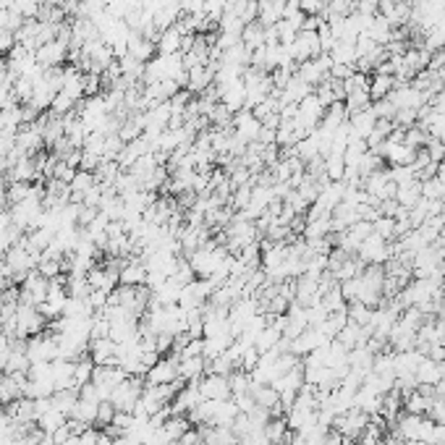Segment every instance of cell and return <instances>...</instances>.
I'll return each mask as SVG.
<instances>
[{"label": "cell", "mask_w": 445, "mask_h": 445, "mask_svg": "<svg viewBox=\"0 0 445 445\" xmlns=\"http://www.w3.org/2000/svg\"><path fill=\"white\" fill-rule=\"evenodd\" d=\"M218 94H220V102L233 115L246 111V87H244V79H236V82H228V84H222V87H218Z\"/></svg>", "instance_id": "8"}, {"label": "cell", "mask_w": 445, "mask_h": 445, "mask_svg": "<svg viewBox=\"0 0 445 445\" xmlns=\"http://www.w3.org/2000/svg\"><path fill=\"white\" fill-rule=\"evenodd\" d=\"M346 315H349L351 322L359 325V327H367V325H372V315H375V309L367 306V304H362V301H351V304L346 306Z\"/></svg>", "instance_id": "29"}, {"label": "cell", "mask_w": 445, "mask_h": 445, "mask_svg": "<svg viewBox=\"0 0 445 445\" xmlns=\"http://www.w3.org/2000/svg\"><path fill=\"white\" fill-rule=\"evenodd\" d=\"M419 199H422V181H414V184H408V186H399V192H396V202H399L401 207H406V210H411Z\"/></svg>", "instance_id": "28"}, {"label": "cell", "mask_w": 445, "mask_h": 445, "mask_svg": "<svg viewBox=\"0 0 445 445\" xmlns=\"http://www.w3.org/2000/svg\"><path fill=\"white\" fill-rule=\"evenodd\" d=\"M375 123H377V115L372 111V105L367 111H359V113H353V115H349V129H351L353 139L367 142V137L375 131Z\"/></svg>", "instance_id": "12"}, {"label": "cell", "mask_w": 445, "mask_h": 445, "mask_svg": "<svg viewBox=\"0 0 445 445\" xmlns=\"http://www.w3.org/2000/svg\"><path fill=\"white\" fill-rule=\"evenodd\" d=\"M396 89V79L390 74H375L370 76V97L372 102L375 100H385L390 92Z\"/></svg>", "instance_id": "23"}, {"label": "cell", "mask_w": 445, "mask_h": 445, "mask_svg": "<svg viewBox=\"0 0 445 445\" xmlns=\"http://www.w3.org/2000/svg\"><path fill=\"white\" fill-rule=\"evenodd\" d=\"M16 47V35L13 32H0V56H8Z\"/></svg>", "instance_id": "40"}, {"label": "cell", "mask_w": 445, "mask_h": 445, "mask_svg": "<svg viewBox=\"0 0 445 445\" xmlns=\"http://www.w3.org/2000/svg\"><path fill=\"white\" fill-rule=\"evenodd\" d=\"M356 257H359L364 265H385V262L393 257V246H388V242H385L382 236L372 233V236H367V239L359 244Z\"/></svg>", "instance_id": "3"}, {"label": "cell", "mask_w": 445, "mask_h": 445, "mask_svg": "<svg viewBox=\"0 0 445 445\" xmlns=\"http://www.w3.org/2000/svg\"><path fill=\"white\" fill-rule=\"evenodd\" d=\"M100 440V430L97 427H87L84 432H79V445H97Z\"/></svg>", "instance_id": "42"}, {"label": "cell", "mask_w": 445, "mask_h": 445, "mask_svg": "<svg viewBox=\"0 0 445 445\" xmlns=\"http://www.w3.org/2000/svg\"><path fill=\"white\" fill-rule=\"evenodd\" d=\"M344 105H346V113H349V115H353V113H359V111H367V108L372 105V97H370V92H367V89H359V92L346 94Z\"/></svg>", "instance_id": "32"}, {"label": "cell", "mask_w": 445, "mask_h": 445, "mask_svg": "<svg viewBox=\"0 0 445 445\" xmlns=\"http://www.w3.org/2000/svg\"><path fill=\"white\" fill-rule=\"evenodd\" d=\"M325 8H327L325 0H301V3H299V11H301L304 16H322Z\"/></svg>", "instance_id": "38"}, {"label": "cell", "mask_w": 445, "mask_h": 445, "mask_svg": "<svg viewBox=\"0 0 445 445\" xmlns=\"http://www.w3.org/2000/svg\"><path fill=\"white\" fill-rule=\"evenodd\" d=\"M393 24H390L388 19H385V16H382V13H377V16H372V21H370V27H367V32H364V35H367V37H372L375 39V42H377V45H388L390 39H393Z\"/></svg>", "instance_id": "20"}, {"label": "cell", "mask_w": 445, "mask_h": 445, "mask_svg": "<svg viewBox=\"0 0 445 445\" xmlns=\"http://www.w3.org/2000/svg\"><path fill=\"white\" fill-rule=\"evenodd\" d=\"M45 327H47V320L39 315L37 306L21 304L19 301V306H16V335H19V338H35V335H39Z\"/></svg>", "instance_id": "2"}, {"label": "cell", "mask_w": 445, "mask_h": 445, "mask_svg": "<svg viewBox=\"0 0 445 445\" xmlns=\"http://www.w3.org/2000/svg\"><path fill=\"white\" fill-rule=\"evenodd\" d=\"M242 42L249 47L251 53H254L257 47L265 45V24H262V21H251V24H246L242 32Z\"/></svg>", "instance_id": "27"}, {"label": "cell", "mask_w": 445, "mask_h": 445, "mask_svg": "<svg viewBox=\"0 0 445 445\" xmlns=\"http://www.w3.org/2000/svg\"><path fill=\"white\" fill-rule=\"evenodd\" d=\"M178 362H181V356L178 353H170V356H160L158 364L155 367H149L147 370V385H168V382H176L181 380L178 377Z\"/></svg>", "instance_id": "7"}, {"label": "cell", "mask_w": 445, "mask_h": 445, "mask_svg": "<svg viewBox=\"0 0 445 445\" xmlns=\"http://www.w3.org/2000/svg\"><path fill=\"white\" fill-rule=\"evenodd\" d=\"M189 427H192V425H189V419H186V417H168V422L160 427V430H163V432H165V435L170 437L173 443H178V440H181V435H184Z\"/></svg>", "instance_id": "34"}, {"label": "cell", "mask_w": 445, "mask_h": 445, "mask_svg": "<svg viewBox=\"0 0 445 445\" xmlns=\"http://www.w3.org/2000/svg\"><path fill=\"white\" fill-rule=\"evenodd\" d=\"M443 380V364L425 356L417 370V385H437Z\"/></svg>", "instance_id": "21"}, {"label": "cell", "mask_w": 445, "mask_h": 445, "mask_svg": "<svg viewBox=\"0 0 445 445\" xmlns=\"http://www.w3.org/2000/svg\"><path fill=\"white\" fill-rule=\"evenodd\" d=\"M204 445H239V437L231 427H199Z\"/></svg>", "instance_id": "19"}, {"label": "cell", "mask_w": 445, "mask_h": 445, "mask_svg": "<svg viewBox=\"0 0 445 445\" xmlns=\"http://www.w3.org/2000/svg\"><path fill=\"white\" fill-rule=\"evenodd\" d=\"M202 443V430H194V427H189L184 435H181V440H178L176 445H199Z\"/></svg>", "instance_id": "41"}, {"label": "cell", "mask_w": 445, "mask_h": 445, "mask_svg": "<svg viewBox=\"0 0 445 445\" xmlns=\"http://www.w3.org/2000/svg\"><path fill=\"white\" fill-rule=\"evenodd\" d=\"M47 288H50V280L42 278L37 270H32L27 278L21 280L19 301L21 304H32V306L42 304V301L47 299Z\"/></svg>", "instance_id": "6"}, {"label": "cell", "mask_w": 445, "mask_h": 445, "mask_svg": "<svg viewBox=\"0 0 445 445\" xmlns=\"http://www.w3.org/2000/svg\"><path fill=\"white\" fill-rule=\"evenodd\" d=\"M372 225H375V233L382 236L385 242H396V218H382L380 215Z\"/></svg>", "instance_id": "36"}, {"label": "cell", "mask_w": 445, "mask_h": 445, "mask_svg": "<svg viewBox=\"0 0 445 445\" xmlns=\"http://www.w3.org/2000/svg\"><path fill=\"white\" fill-rule=\"evenodd\" d=\"M115 353H118V344H115L113 338L89 341V356H92V362L97 364V367H113V364H118Z\"/></svg>", "instance_id": "11"}, {"label": "cell", "mask_w": 445, "mask_h": 445, "mask_svg": "<svg viewBox=\"0 0 445 445\" xmlns=\"http://www.w3.org/2000/svg\"><path fill=\"white\" fill-rule=\"evenodd\" d=\"M265 437L270 440V445H286L288 437H291L286 417H270V422L265 425Z\"/></svg>", "instance_id": "24"}, {"label": "cell", "mask_w": 445, "mask_h": 445, "mask_svg": "<svg viewBox=\"0 0 445 445\" xmlns=\"http://www.w3.org/2000/svg\"><path fill=\"white\" fill-rule=\"evenodd\" d=\"M178 356L181 359H186V356H204V338H189V344L178 351Z\"/></svg>", "instance_id": "39"}, {"label": "cell", "mask_w": 445, "mask_h": 445, "mask_svg": "<svg viewBox=\"0 0 445 445\" xmlns=\"http://www.w3.org/2000/svg\"><path fill=\"white\" fill-rule=\"evenodd\" d=\"M228 382H231V396L251 393V385H254L251 375L249 372H244V370H233L231 375H228Z\"/></svg>", "instance_id": "31"}, {"label": "cell", "mask_w": 445, "mask_h": 445, "mask_svg": "<svg viewBox=\"0 0 445 445\" xmlns=\"http://www.w3.org/2000/svg\"><path fill=\"white\" fill-rule=\"evenodd\" d=\"M97 445H115V437L105 435V432L100 430V440H97Z\"/></svg>", "instance_id": "43"}, {"label": "cell", "mask_w": 445, "mask_h": 445, "mask_svg": "<svg viewBox=\"0 0 445 445\" xmlns=\"http://www.w3.org/2000/svg\"><path fill=\"white\" fill-rule=\"evenodd\" d=\"M325 176H327V181H344L346 176L344 155H327L325 158Z\"/></svg>", "instance_id": "33"}, {"label": "cell", "mask_w": 445, "mask_h": 445, "mask_svg": "<svg viewBox=\"0 0 445 445\" xmlns=\"http://www.w3.org/2000/svg\"><path fill=\"white\" fill-rule=\"evenodd\" d=\"M68 53H71V47H68V42H63V39H53V42H45V45L37 47V53H35V58H37L39 65H45V68H53V65H61L68 58Z\"/></svg>", "instance_id": "10"}, {"label": "cell", "mask_w": 445, "mask_h": 445, "mask_svg": "<svg viewBox=\"0 0 445 445\" xmlns=\"http://www.w3.org/2000/svg\"><path fill=\"white\" fill-rule=\"evenodd\" d=\"M27 356L29 362H56L61 359V349H58V338L56 335H45L39 333L35 338H29L27 344Z\"/></svg>", "instance_id": "4"}, {"label": "cell", "mask_w": 445, "mask_h": 445, "mask_svg": "<svg viewBox=\"0 0 445 445\" xmlns=\"http://www.w3.org/2000/svg\"><path fill=\"white\" fill-rule=\"evenodd\" d=\"M29 367H32V362H29L27 351H16V349H11V356H8V362H6L3 375H27Z\"/></svg>", "instance_id": "30"}, {"label": "cell", "mask_w": 445, "mask_h": 445, "mask_svg": "<svg viewBox=\"0 0 445 445\" xmlns=\"http://www.w3.org/2000/svg\"><path fill=\"white\" fill-rule=\"evenodd\" d=\"M113 419H115V406H113L111 401H100V408H97V422H94V427H97V430H105L108 425H113Z\"/></svg>", "instance_id": "37"}, {"label": "cell", "mask_w": 445, "mask_h": 445, "mask_svg": "<svg viewBox=\"0 0 445 445\" xmlns=\"http://www.w3.org/2000/svg\"><path fill=\"white\" fill-rule=\"evenodd\" d=\"M422 196H425V199H440V202H443L445 199V181L443 178H437V176L425 178V181H422Z\"/></svg>", "instance_id": "35"}, {"label": "cell", "mask_w": 445, "mask_h": 445, "mask_svg": "<svg viewBox=\"0 0 445 445\" xmlns=\"http://www.w3.org/2000/svg\"><path fill=\"white\" fill-rule=\"evenodd\" d=\"M213 84H215V71L210 65H194V68L186 71V87H189V92H204V89L213 87Z\"/></svg>", "instance_id": "17"}, {"label": "cell", "mask_w": 445, "mask_h": 445, "mask_svg": "<svg viewBox=\"0 0 445 445\" xmlns=\"http://www.w3.org/2000/svg\"><path fill=\"white\" fill-rule=\"evenodd\" d=\"M142 390H144L142 377H126L118 388L113 390L111 403L115 406V411L134 414V408H137V403H139V399H142Z\"/></svg>", "instance_id": "1"}, {"label": "cell", "mask_w": 445, "mask_h": 445, "mask_svg": "<svg viewBox=\"0 0 445 445\" xmlns=\"http://www.w3.org/2000/svg\"><path fill=\"white\" fill-rule=\"evenodd\" d=\"M181 42H184V35L176 29V24L165 32H160L158 39H155V45H158V56H176L181 53Z\"/></svg>", "instance_id": "18"}, {"label": "cell", "mask_w": 445, "mask_h": 445, "mask_svg": "<svg viewBox=\"0 0 445 445\" xmlns=\"http://www.w3.org/2000/svg\"><path fill=\"white\" fill-rule=\"evenodd\" d=\"M330 58L333 63H346V65H356V42H349V39H338L330 50Z\"/></svg>", "instance_id": "26"}, {"label": "cell", "mask_w": 445, "mask_h": 445, "mask_svg": "<svg viewBox=\"0 0 445 445\" xmlns=\"http://www.w3.org/2000/svg\"><path fill=\"white\" fill-rule=\"evenodd\" d=\"M65 422H68V417H65L63 411H58L56 406L47 408V411H42V414L37 417V427L42 430V432H47V435H53L56 430H61Z\"/></svg>", "instance_id": "25"}, {"label": "cell", "mask_w": 445, "mask_h": 445, "mask_svg": "<svg viewBox=\"0 0 445 445\" xmlns=\"http://www.w3.org/2000/svg\"><path fill=\"white\" fill-rule=\"evenodd\" d=\"M118 286H147V268H144V262L142 260H131V262H123L121 265V272H118Z\"/></svg>", "instance_id": "13"}, {"label": "cell", "mask_w": 445, "mask_h": 445, "mask_svg": "<svg viewBox=\"0 0 445 445\" xmlns=\"http://www.w3.org/2000/svg\"><path fill=\"white\" fill-rule=\"evenodd\" d=\"M233 131L242 137V139H246L251 144V142H257V134H260L262 129V123L251 115V111H242V113H236L233 115Z\"/></svg>", "instance_id": "15"}, {"label": "cell", "mask_w": 445, "mask_h": 445, "mask_svg": "<svg viewBox=\"0 0 445 445\" xmlns=\"http://www.w3.org/2000/svg\"><path fill=\"white\" fill-rule=\"evenodd\" d=\"M330 233H333V222H330V215H320V218H312V220H306V225H304L306 242H312V239H327Z\"/></svg>", "instance_id": "22"}, {"label": "cell", "mask_w": 445, "mask_h": 445, "mask_svg": "<svg viewBox=\"0 0 445 445\" xmlns=\"http://www.w3.org/2000/svg\"><path fill=\"white\" fill-rule=\"evenodd\" d=\"M8 417L16 422V425H37V408H35V401L32 399H16L11 406H6Z\"/></svg>", "instance_id": "14"}, {"label": "cell", "mask_w": 445, "mask_h": 445, "mask_svg": "<svg viewBox=\"0 0 445 445\" xmlns=\"http://www.w3.org/2000/svg\"><path fill=\"white\" fill-rule=\"evenodd\" d=\"M199 396L202 401H225L231 399V382L222 375H204L199 380Z\"/></svg>", "instance_id": "9"}, {"label": "cell", "mask_w": 445, "mask_h": 445, "mask_svg": "<svg viewBox=\"0 0 445 445\" xmlns=\"http://www.w3.org/2000/svg\"><path fill=\"white\" fill-rule=\"evenodd\" d=\"M288 53L294 58V63H304V61H312L322 53L320 47V35L317 32H309V29H301L294 39V45L288 47Z\"/></svg>", "instance_id": "5"}, {"label": "cell", "mask_w": 445, "mask_h": 445, "mask_svg": "<svg viewBox=\"0 0 445 445\" xmlns=\"http://www.w3.org/2000/svg\"><path fill=\"white\" fill-rule=\"evenodd\" d=\"M207 375V359L204 356H186L178 362V377L184 382H199Z\"/></svg>", "instance_id": "16"}]
</instances>
